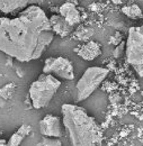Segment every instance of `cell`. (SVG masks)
<instances>
[{"instance_id":"7a4b0ae2","label":"cell","mask_w":143,"mask_h":146,"mask_svg":"<svg viewBox=\"0 0 143 146\" xmlns=\"http://www.w3.org/2000/svg\"><path fill=\"white\" fill-rule=\"evenodd\" d=\"M62 124L69 135L72 146H102L103 133L94 117L80 106L64 104Z\"/></svg>"},{"instance_id":"ac0fdd59","label":"cell","mask_w":143,"mask_h":146,"mask_svg":"<svg viewBox=\"0 0 143 146\" xmlns=\"http://www.w3.org/2000/svg\"><path fill=\"white\" fill-rule=\"evenodd\" d=\"M0 146H7V141L0 138Z\"/></svg>"},{"instance_id":"52a82bcc","label":"cell","mask_w":143,"mask_h":146,"mask_svg":"<svg viewBox=\"0 0 143 146\" xmlns=\"http://www.w3.org/2000/svg\"><path fill=\"white\" fill-rule=\"evenodd\" d=\"M39 133L45 137L60 138L63 136L62 121L59 117L53 115H46L39 121Z\"/></svg>"},{"instance_id":"30bf717a","label":"cell","mask_w":143,"mask_h":146,"mask_svg":"<svg viewBox=\"0 0 143 146\" xmlns=\"http://www.w3.org/2000/svg\"><path fill=\"white\" fill-rule=\"evenodd\" d=\"M60 16H62L64 20L70 25V26H76L77 24L80 23V13L77 9V7L72 2H65L60 7Z\"/></svg>"},{"instance_id":"2e32d148","label":"cell","mask_w":143,"mask_h":146,"mask_svg":"<svg viewBox=\"0 0 143 146\" xmlns=\"http://www.w3.org/2000/svg\"><path fill=\"white\" fill-rule=\"evenodd\" d=\"M124 45H125V43H122L120 46L116 47V50L114 51V56H115V57H120L121 54H122V52L125 51V46H124Z\"/></svg>"},{"instance_id":"277c9868","label":"cell","mask_w":143,"mask_h":146,"mask_svg":"<svg viewBox=\"0 0 143 146\" xmlns=\"http://www.w3.org/2000/svg\"><path fill=\"white\" fill-rule=\"evenodd\" d=\"M109 74V70L100 66H90L76 84V94L74 99L77 102L84 101L96 91L99 86Z\"/></svg>"},{"instance_id":"8fae6325","label":"cell","mask_w":143,"mask_h":146,"mask_svg":"<svg viewBox=\"0 0 143 146\" xmlns=\"http://www.w3.org/2000/svg\"><path fill=\"white\" fill-rule=\"evenodd\" d=\"M50 24H51V28H52V32L55 34H57L59 36L61 37H64V36H68L70 33L72 32L73 27L70 26L64 18L60 15H53L51 16L50 18Z\"/></svg>"},{"instance_id":"5bb4252c","label":"cell","mask_w":143,"mask_h":146,"mask_svg":"<svg viewBox=\"0 0 143 146\" xmlns=\"http://www.w3.org/2000/svg\"><path fill=\"white\" fill-rule=\"evenodd\" d=\"M35 146H62V143H61V141L59 138L43 136L42 139Z\"/></svg>"},{"instance_id":"5b68a950","label":"cell","mask_w":143,"mask_h":146,"mask_svg":"<svg viewBox=\"0 0 143 146\" xmlns=\"http://www.w3.org/2000/svg\"><path fill=\"white\" fill-rule=\"evenodd\" d=\"M125 55L138 75L143 76V25L130 28L125 42Z\"/></svg>"},{"instance_id":"7c38bea8","label":"cell","mask_w":143,"mask_h":146,"mask_svg":"<svg viewBox=\"0 0 143 146\" xmlns=\"http://www.w3.org/2000/svg\"><path fill=\"white\" fill-rule=\"evenodd\" d=\"M31 131H32V127L29 125L23 124L7 141V146H20L23 141L31 134Z\"/></svg>"},{"instance_id":"e0dca14e","label":"cell","mask_w":143,"mask_h":146,"mask_svg":"<svg viewBox=\"0 0 143 146\" xmlns=\"http://www.w3.org/2000/svg\"><path fill=\"white\" fill-rule=\"evenodd\" d=\"M5 105H6V100L0 96V107H3Z\"/></svg>"},{"instance_id":"4fadbf2b","label":"cell","mask_w":143,"mask_h":146,"mask_svg":"<svg viewBox=\"0 0 143 146\" xmlns=\"http://www.w3.org/2000/svg\"><path fill=\"white\" fill-rule=\"evenodd\" d=\"M122 13L127 16L128 18L131 19H140L143 18V13L141 10V8L138 5H131V6H125L122 8Z\"/></svg>"},{"instance_id":"ba28073f","label":"cell","mask_w":143,"mask_h":146,"mask_svg":"<svg viewBox=\"0 0 143 146\" xmlns=\"http://www.w3.org/2000/svg\"><path fill=\"white\" fill-rule=\"evenodd\" d=\"M44 0H0V11L3 14H15L25 10L31 6H38Z\"/></svg>"},{"instance_id":"6da1fadb","label":"cell","mask_w":143,"mask_h":146,"mask_svg":"<svg viewBox=\"0 0 143 146\" xmlns=\"http://www.w3.org/2000/svg\"><path fill=\"white\" fill-rule=\"evenodd\" d=\"M50 18L39 6H31L17 17H0V52L19 62L39 58L53 42Z\"/></svg>"},{"instance_id":"9c48e42d","label":"cell","mask_w":143,"mask_h":146,"mask_svg":"<svg viewBox=\"0 0 143 146\" xmlns=\"http://www.w3.org/2000/svg\"><path fill=\"white\" fill-rule=\"evenodd\" d=\"M74 51L81 58H84L86 61H92L102 54L100 45L97 42H94V40H90L88 43L79 46Z\"/></svg>"},{"instance_id":"3957f363","label":"cell","mask_w":143,"mask_h":146,"mask_svg":"<svg viewBox=\"0 0 143 146\" xmlns=\"http://www.w3.org/2000/svg\"><path fill=\"white\" fill-rule=\"evenodd\" d=\"M61 86V82L51 74H41L37 80H35L29 87V98L32 101V106L35 109H42L46 107L54 94L57 92Z\"/></svg>"},{"instance_id":"9a60e30c","label":"cell","mask_w":143,"mask_h":146,"mask_svg":"<svg viewBox=\"0 0 143 146\" xmlns=\"http://www.w3.org/2000/svg\"><path fill=\"white\" fill-rule=\"evenodd\" d=\"M14 89H15V84L14 83H8L6 86H3L1 89H0V96L7 101L14 93Z\"/></svg>"},{"instance_id":"8992f818","label":"cell","mask_w":143,"mask_h":146,"mask_svg":"<svg viewBox=\"0 0 143 146\" xmlns=\"http://www.w3.org/2000/svg\"><path fill=\"white\" fill-rule=\"evenodd\" d=\"M43 73L51 74L55 78H61L63 80L74 79V69L70 60L63 56L49 57L44 62Z\"/></svg>"}]
</instances>
